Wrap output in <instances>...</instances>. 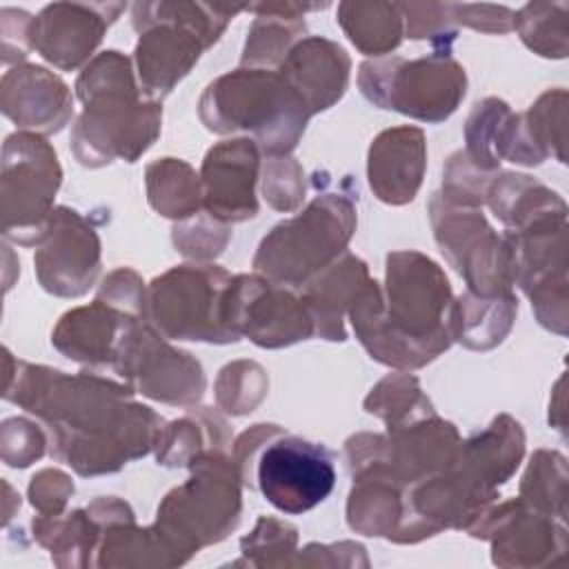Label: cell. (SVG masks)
I'll return each instance as SVG.
<instances>
[{"instance_id": "cell-27", "label": "cell", "mask_w": 569, "mask_h": 569, "mask_svg": "<svg viewBox=\"0 0 569 569\" xmlns=\"http://www.w3.org/2000/svg\"><path fill=\"white\" fill-rule=\"evenodd\" d=\"M267 389L264 371L256 362H233L220 371L218 396L233 391L220 407L233 416L253 411Z\"/></svg>"}, {"instance_id": "cell-29", "label": "cell", "mask_w": 569, "mask_h": 569, "mask_svg": "<svg viewBox=\"0 0 569 569\" xmlns=\"http://www.w3.org/2000/svg\"><path fill=\"white\" fill-rule=\"evenodd\" d=\"M196 231L198 233H191L182 224L180 227L176 224V229H173L176 247L184 256H191V258H211V256L220 253L224 242H227V238H229L227 224L216 220V218H211V220L198 218L196 220Z\"/></svg>"}, {"instance_id": "cell-19", "label": "cell", "mask_w": 569, "mask_h": 569, "mask_svg": "<svg viewBox=\"0 0 569 569\" xmlns=\"http://www.w3.org/2000/svg\"><path fill=\"white\" fill-rule=\"evenodd\" d=\"M133 320L131 313H120L116 307L96 300L91 307L64 313L51 342L78 362L113 365L116 349Z\"/></svg>"}, {"instance_id": "cell-17", "label": "cell", "mask_w": 569, "mask_h": 569, "mask_svg": "<svg viewBox=\"0 0 569 569\" xmlns=\"http://www.w3.org/2000/svg\"><path fill=\"white\" fill-rule=\"evenodd\" d=\"M425 136L416 127L382 131L369 149V184L389 204L411 202L425 173Z\"/></svg>"}, {"instance_id": "cell-9", "label": "cell", "mask_w": 569, "mask_h": 569, "mask_svg": "<svg viewBox=\"0 0 569 569\" xmlns=\"http://www.w3.org/2000/svg\"><path fill=\"white\" fill-rule=\"evenodd\" d=\"M60 178L56 151L44 138L20 131L4 140L2 218L7 238L22 244L42 242Z\"/></svg>"}, {"instance_id": "cell-31", "label": "cell", "mask_w": 569, "mask_h": 569, "mask_svg": "<svg viewBox=\"0 0 569 569\" xmlns=\"http://www.w3.org/2000/svg\"><path fill=\"white\" fill-rule=\"evenodd\" d=\"M2 438L4 440H16L20 442L16 449L2 453L4 462L9 467H27L33 460L42 456L44 449V438L38 429V425L24 420V418H9L2 425Z\"/></svg>"}, {"instance_id": "cell-23", "label": "cell", "mask_w": 569, "mask_h": 569, "mask_svg": "<svg viewBox=\"0 0 569 569\" xmlns=\"http://www.w3.org/2000/svg\"><path fill=\"white\" fill-rule=\"evenodd\" d=\"M149 202L160 216L189 218L202 202V184L189 164L164 158L147 167Z\"/></svg>"}, {"instance_id": "cell-12", "label": "cell", "mask_w": 569, "mask_h": 569, "mask_svg": "<svg viewBox=\"0 0 569 569\" xmlns=\"http://www.w3.org/2000/svg\"><path fill=\"white\" fill-rule=\"evenodd\" d=\"M113 367L120 376H127L140 393L153 400L187 405L198 400L204 391L200 362L187 351L171 349L153 329L136 320L116 349Z\"/></svg>"}, {"instance_id": "cell-26", "label": "cell", "mask_w": 569, "mask_h": 569, "mask_svg": "<svg viewBox=\"0 0 569 569\" xmlns=\"http://www.w3.org/2000/svg\"><path fill=\"white\" fill-rule=\"evenodd\" d=\"M565 458L556 451H538L531 458L529 471L520 485L525 507H531L549 518L558 509V513L565 518V496L553 493V485H565Z\"/></svg>"}, {"instance_id": "cell-32", "label": "cell", "mask_w": 569, "mask_h": 569, "mask_svg": "<svg viewBox=\"0 0 569 569\" xmlns=\"http://www.w3.org/2000/svg\"><path fill=\"white\" fill-rule=\"evenodd\" d=\"M447 13L456 22H465L478 31L507 33L513 29V11L491 4H447Z\"/></svg>"}, {"instance_id": "cell-8", "label": "cell", "mask_w": 569, "mask_h": 569, "mask_svg": "<svg viewBox=\"0 0 569 569\" xmlns=\"http://www.w3.org/2000/svg\"><path fill=\"white\" fill-rule=\"evenodd\" d=\"M231 276L216 264H182L149 287V318L176 340L233 342L238 336L224 320V296Z\"/></svg>"}, {"instance_id": "cell-18", "label": "cell", "mask_w": 569, "mask_h": 569, "mask_svg": "<svg viewBox=\"0 0 569 569\" xmlns=\"http://www.w3.org/2000/svg\"><path fill=\"white\" fill-rule=\"evenodd\" d=\"M2 111L18 127L58 131L71 113L67 84L36 64H22L2 78Z\"/></svg>"}, {"instance_id": "cell-14", "label": "cell", "mask_w": 569, "mask_h": 569, "mask_svg": "<svg viewBox=\"0 0 569 569\" xmlns=\"http://www.w3.org/2000/svg\"><path fill=\"white\" fill-rule=\"evenodd\" d=\"M127 4H49L31 22V49L58 69H76Z\"/></svg>"}, {"instance_id": "cell-22", "label": "cell", "mask_w": 569, "mask_h": 569, "mask_svg": "<svg viewBox=\"0 0 569 569\" xmlns=\"http://www.w3.org/2000/svg\"><path fill=\"white\" fill-rule=\"evenodd\" d=\"M400 4L389 2H342L338 22L349 40L367 56H385L402 40Z\"/></svg>"}, {"instance_id": "cell-25", "label": "cell", "mask_w": 569, "mask_h": 569, "mask_svg": "<svg viewBox=\"0 0 569 569\" xmlns=\"http://www.w3.org/2000/svg\"><path fill=\"white\" fill-rule=\"evenodd\" d=\"M567 4L529 2L513 16L522 42L545 58L567 56Z\"/></svg>"}, {"instance_id": "cell-7", "label": "cell", "mask_w": 569, "mask_h": 569, "mask_svg": "<svg viewBox=\"0 0 569 569\" xmlns=\"http://www.w3.org/2000/svg\"><path fill=\"white\" fill-rule=\"evenodd\" d=\"M358 84L373 104L405 116L440 122L449 118L465 98V69L449 56L418 60H369L362 62Z\"/></svg>"}, {"instance_id": "cell-16", "label": "cell", "mask_w": 569, "mask_h": 569, "mask_svg": "<svg viewBox=\"0 0 569 569\" xmlns=\"http://www.w3.org/2000/svg\"><path fill=\"white\" fill-rule=\"evenodd\" d=\"M349 67V56L340 44L327 38H305L282 60L280 76L300 96L309 113H316L342 98Z\"/></svg>"}, {"instance_id": "cell-6", "label": "cell", "mask_w": 569, "mask_h": 569, "mask_svg": "<svg viewBox=\"0 0 569 569\" xmlns=\"http://www.w3.org/2000/svg\"><path fill=\"white\" fill-rule=\"evenodd\" d=\"M193 476L164 496L158 507V533L173 551L191 556L207 542L222 540L240 516L238 469L218 449L200 451Z\"/></svg>"}, {"instance_id": "cell-33", "label": "cell", "mask_w": 569, "mask_h": 569, "mask_svg": "<svg viewBox=\"0 0 569 569\" xmlns=\"http://www.w3.org/2000/svg\"><path fill=\"white\" fill-rule=\"evenodd\" d=\"M293 547H296V527L273 518H260L251 536L242 540L244 553L249 551L251 553H260V551L293 553Z\"/></svg>"}, {"instance_id": "cell-24", "label": "cell", "mask_w": 569, "mask_h": 569, "mask_svg": "<svg viewBox=\"0 0 569 569\" xmlns=\"http://www.w3.org/2000/svg\"><path fill=\"white\" fill-rule=\"evenodd\" d=\"M516 116L509 104L498 98H487L471 111L465 136H467V158L478 169H493L507 153L511 127Z\"/></svg>"}, {"instance_id": "cell-4", "label": "cell", "mask_w": 569, "mask_h": 569, "mask_svg": "<svg viewBox=\"0 0 569 569\" xmlns=\"http://www.w3.org/2000/svg\"><path fill=\"white\" fill-rule=\"evenodd\" d=\"M309 109L280 71L238 69L213 80L200 98V118L209 131H251L269 156H287L305 131Z\"/></svg>"}, {"instance_id": "cell-21", "label": "cell", "mask_w": 569, "mask_h": 569, "mask_svg": "<svg viewBox=\"0 0 569 569\" xmlns=\"http://www.w3.org/2000/svg\"><path fill=\"white\" fill-rule=\"evenodd\" d=\"M247 11L260 13L249 29L242 64H282L287 53L298 44V38L305 31L300 20L305 11L318 9V4H296V2H276V4H251Z\"/></svg>"}, {"instance_id": "cell-11", "label": "cell", "mask_w": 569, "mask_h": 569, "mask_svg": "<svg viewBox=\"0 0 569 569\" xmlns=\"http://www.w3.org/2000/svg\"><path fill=\"white\" fill-rule=\"evenodd\" d=\"M224 320L240 338L249 336L260 347H287L313 333V320L291 291L258 276H236L224 296Z\"/></svg>"}, {"instance_id": "cell-1", "label": "cell", "mask_w": 569, "mask_h": 569, "mask_svg": "<svg viewBox=\"0 0 569 569\" xmlns=\"http://www.w3.org/2000/svg\"><path fill=\"white\" fill-rule=\"evenodd\" d=\"M131 387L96 376H62L18 362L4 398L40 416L51 431V453L82 476L120 469L144 456L162 433V420L147 407L127 402Z\"/></svg>"}, {"instance_id": "cell-30", "label": "cell", "mask_w": 569, "mask_h": 569, "mask_svg": "<svg viewBox=\"0 0 569 569\" xmlns=\"http://www.w3.org/2000/svg\"><path fill=\"white\" fill-rule=\"evenodd\" d=\"M73 493V482L67 473L58 469H44L31 478L29 498L31 505L42 511V516H56L64 507L67 498Z\"/></svg>"}, {"instance_id": "cell-10", "label": "cell", "mask_w": 569, "mask_h": 569, "mask_svg": "<svg viewBox=\"0 0 569 569\" xmlns=\"http://www.w3.org/2000/svg\"><path fill=\"white\" fill-rule=\"evenodd\" d=\"M256 485L284 513H302L320 505L336 485L333 456L327 447L273 431L256 458Z\"/></svg>"}, {"instance_id": "cell-28", "label": "cell", "mask_w": 569, "mask_h": 569, "mask_svg": "<svg viewBox=\"0 0 569 569\" xmlns=\"http://www.w3.org/2000/svg\"><path fill=\"white\" fill-rule=\"evenodd\" d=\"M300 164L289 158H271L264 164V182L262 191L267 202L278 211H291L296 209L305 198V180H302Z\"/></svg>"}, {"instance_id": "cell-15", "label": "cell", "mask_w": 569, "mask_h": 569, "mask_svg": "<svg viewBox=\"0 0 569 569\" xmlns=\"http://www.w3.org/2000/svg\"><path fill=\"white\" fill-rule=\"evenodd\" d=\"M258 176V144L247 138L224 140L209 149L202 162V202L220 222L247 220L258 213L253 184Z\"/></svg>"}, {"instance_id": "cell-2", "label": "cell", "mask_w": 569, "mask_h": 569, "mask_svg": "<svg viewBox=\"0 0 569 569\" xmlns=\"http://www.w3.org/2000/svg\"><path fill=\"white\" fill-rule=\"evenodd\" d=\"M382 307L376 280H367L349 305L356 336L371 358L393 367H420L453 340V300L440 267L416 251L387 256Z\"/></svg>"}, {"instance_id": "cell-3", "label": "cell", "mask_w": 569, "mask_h": 569, "mask_svg": "<svg viewBox=\"0 0 569 569\" xmlns=\"http://www.w3.org/2000/svg\"><path fill=\"white\" fill-rule=\"evenodd\" d=\"M84 111L78 118L71 147L87 167H100L116 156L133 162L160 133L158 102L138 100L129 60L120 51H104L78 78Z\"/></svg>"}, {"instance_id": "cell-5", "label": "cell", "mask_w": 569, "mask_h": 569, "mask_svg": "<svg viewBox=\"0 0 569 569\" xmlns=\"http://www.w3.org/2000/svg\"><path fill=\"white\" fill-rule=\"evenodd\" d=\"M356 229V207L340 193L318 196L302 213L276 224L258 247L253 267L276 284L298 287L345 251Z\"/></svg>"}, {"instance_id": "cell-13", "label": "cell", "mask_w": 569, "mask_h": 569, "mask_svg": "<svg viewBox=\"0 0 569 569\" xmlns=\"http://www.w3.org/2000/svg\"><path fill=\"white\" fill-rule=\"evenodd\" d=\"M40 284L56 296L84 293L100 269V242L93 229L67 207L53 211L33 256Z\"/></svg>"}, {"instance_id": "cell-20", "label": "cell", "mask_w": 569, "mask_h": 569, "mask_svg": "<svg viewBox=\"0 0 569 569\" xmlns=\"http://www.w3.org/2000/svg\"><path fill=\"white\" fill-rule=\"evenodd\" d=\"M367 280V264L351 253L322 269V276L309 282L300 296L311 313L313 333H320L327 340H345L342 311Z\"/></svg>"}]
</instances>
